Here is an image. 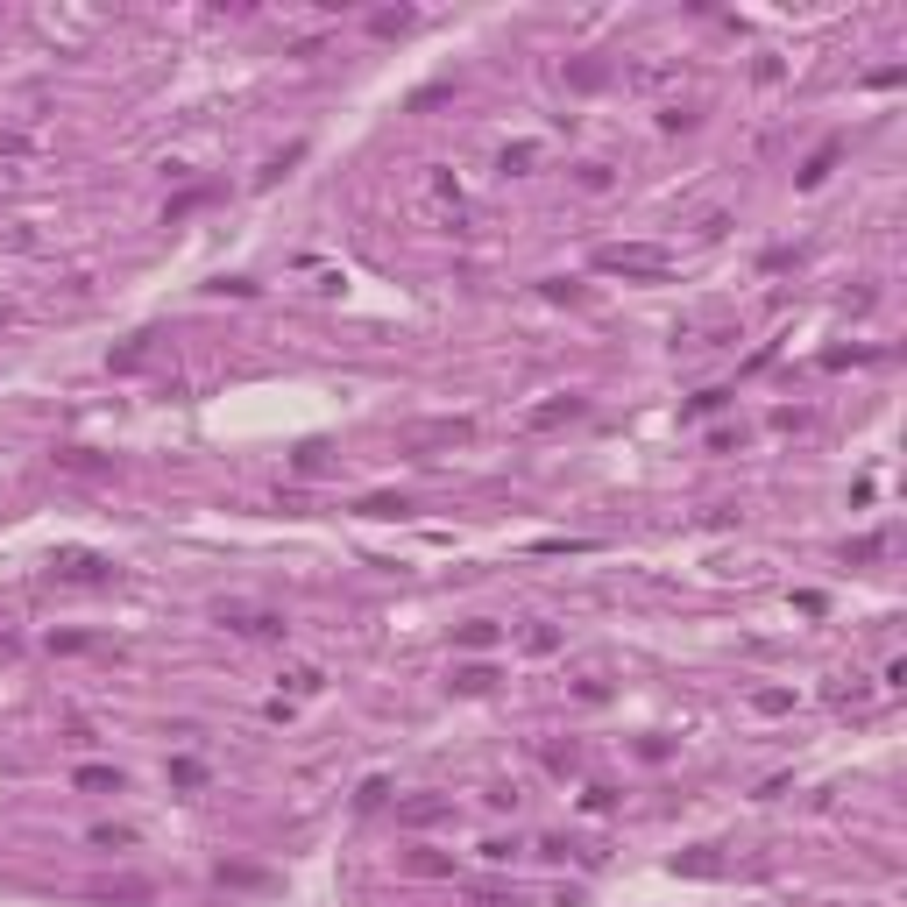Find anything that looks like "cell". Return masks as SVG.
Returning a JSON list of instances; mask_svg holds the SVG:
<instances>
[{"instance_id":"12","label":"cell","mask_w":907,"mask_h":907,"mask_svg":"<svg viewBox=\"0 0 907 907\" xmlns=\"http://www.w3.org/2000/svg\"><path fill=\"white\" fill-rule=\"evenodd\" d=\"M752 709H766V716H780V709H794V695H780V688H759V695H752Z\"/></svg>"},{"instance_id":"14","label":"cell","mask_w":907,"mask_h":907,"mask_svg":"<svg viewBox=\"0 0 907 907\" xmlns=\"http://www.w3.org/2000/svg\"><path fill=\"white\" fill-rule=\"evenodd\" d=\"M93 844H100V851H128V844H135V830H93Z\"/></svg>"},{"instance_id":"11","label":"cell","mask_w":907,"mask_h":907,"mask_svg":"<svg viewBox=\"0 0 907 907\" xmlns=\"http://www.w3.org/2000/svg\"><path fill=\"white\" fill-rule=\"evenodd\" d=\"M482 801H489V808H497V815H518V808H525V794H518V787H489Z\"/></svg>"},{"instance_id":"7","label":"cell","mask_w":907,"mask_h":907,"mask_svg":"<svg viewBox=\"0 0 907 907\" xmlns=\"http://www.w3.org/2000/svg\"><path fill=\"white\" fill-rule=\"evenodd\" d=\"M532 163H539V142H504V149H497V171H504V178H525Z\"/></svg>"},{"instance_id":"5","label":"cell","mask_w":907,"mask_h":907,"mask_svg":"<svg viewBox=\"0 0 907 907\" xmlns=\"http://www.w3.org/2000/svg\"><path fill=\"white\" fill-rule=\"evenodd\" d=\"M404 872L411 879H454V858L433 851V844H419V851H404Z\"/></svg>"},{"instance_id":"8","label":"cell","mask_w":907,"mask_h":907,"mask_svg":"<svg viewBox=\"0 0 907 907\" xmlns=\"http://www.w3.org/2000/svg\"><path fill=\"white\" fill-rule=\"evenodd\" d=\"M454 688H461V695H489V688H497V667H461Z\"/></svg>"},{"instance_id":"16","label":"cell","mask_w":907,"mask_h":907,"mask_svg":"<svg viewBox=\"0 0 907 907\" xmlns=\"http://www.w3.org/2000/svg\"><path fill=\"white\" fill-rule=\"evenodd\" d=\"M29 149V135H15V128H0V156H22Z\"/></svg>"},{"instance_id":"9","label":"cell","mask_w":907,"mask_h":907,"mask_svg":"<svg viewBox=\"0 0 907 907\" xmlns=\"http://www.w3.org/2000/svg\"><path fill=\"white\" fill-rule=\"evenodd\" d=\"M468 907H518V893H511V886H475Z\"/></svg>"},{"instance_id":"15","label":"cell","mask_w":907,"mask_h":907,"mask_svg":"<svg viewBox=\"0 0 907 907\" xmlns=\"http://www.w3.org/2000/svg\"><path fill=\"white\" fill-rule=\"evenodd\" d=\"M78 787H121V773H107V766H86V773H78Z\"/></svg>"},{"instance_id":"10","label":"cell","mask_w":907,"mask_h":907,"mask_svg":"<svg viewBox=\"0 0 907 907\" xmlns=\"http://www.w3.org/2000/svg\"><path fill=\"white\" fill-rule=\"evenodd\" d=\"M461 645L468 652H489V645H497V624H461Z\"/></svg>"},{"instance_id":"6","label":"cell","mask_w":907,"mask_h":907,"mask_svg":"<svg viewBox=\"0 0 907 907\" xmlns=\"http://www.w3.org/2000/svg\"><path fill=\"white\" fill-rule=\"evenodd\" d=\"M574 192H582V199H610L617 192V171H610V163H574Z\"/></svg>"},{"instance_id":"2","label":"cell","mask_w":907,"mask_h":907,"mask_svg":"<svg viewBox=\"0 0 907 907\" xmlns=\"http://www.w3.org/2000/svg\"><path fill=\"white\" fill-rule=\"evenodd\" d=\"M582 411H589V397H574V390H567V397H546V404H532V411H525V433H553V426H574V419H582Z\"/></svg>"},{"instance_id":"3","label":"cell","mask_w":907,"mask_h":907,"mask_svg":"<svg viewBox=\"0 0 907 907\" xmlns=\"http://www.w3.org/2000/svg\"><path fill=\"white\" fill-rule=\"evenodd\" d=\"M447 808H454L447 794H404V801H397V822H404V830H433Z\"/></svg>"},{"instance_id":"17","label":"cell","mask_w":907,"mask_h":907,"mask_svg":"<svg viewBox=\"0 0 907 907\" xmlns=\"http://www.w3.org/2000/svg\"><path fill=\"white\" fill-rule=\"evenodd\" d=\"M0 319H8V312H0Z\"/></svg>"},{"instance_id":"1","label":"cell","mask_w":907,"mask_h":907,"mask_svg":"<svg viewBox=\"0 0 907 907\" xmlns=\"http://www.w3.org/2000/svg\"><path fill=\"white\" fill-rule=\"evenodd\" d=\"M596 270L603 277H667L674 249H659V241H610V249H596Z\"/></svg>"},{"instance_id":"4","label":"cell","mask_w":907,"mask_h":907,"mask_svg":"<svg viewBox=\"0 0 907 907\" xmlns=\"http://www.w3.org/2000/svg\"><path fill=\"white\" fill-rule=\"evenodd\" d=\"M468 433H475L468 419H433V426H411V433H404V447H461Z\"/></svg>"},{"instance_id":"13","label":"cell","mask_w":907,"mask_h":907,"mask_svg":"<svg viewBox=\"0 0 907 907\" xmlns=\"http://www.w3.org/2000/svg\"><path fill=\"white\" fill-rule=\"evenodd\" d=\"M582 808H589V815H610V808H617V794H610V787H589V794H582Z\"/></svg>"}]
</instances>
